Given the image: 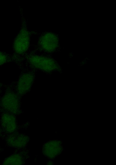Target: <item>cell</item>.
I'll return each mask as SVG.
<instances>
[{
	"mask_svg": "<svg viewBox=\"0 0 116 165\" xmlns=\"http://www.w3.org/2000/svg\"><path fill=\"white\" fill-rule=\"evenodd\" d=\"M22 157L19 154L13 155L10 156L4 161V164H22L23 162Z\"/></svg>",
	"mask_w": 116,
	"mask_h": 165,
	"instance_id": "9c48e42d",
	"label": "cell"
},
{
	"mask_svg": "<svg viewBox=\"0 0 116 165\" xmlns=\"http://www.w3.org/2000/svg\"><path fill=\"white\" fill-rule=\"evenodd\" d=\"M7 141L9 145L11 146L21 148L26 145L28 141V138L24 135L14 134L10 135Z\"/></svg>",
	"mask_w": 116,
	"mask_h": 165,
	"instance_id": "52a82bcc",
	"label": "cell"
},
{
	"mask_svg": "<svg viewBox=\"0 0 116 165\" xmlns=\"http://www.w3.org/2000/svg\"><path fill=\"white\" fill-rule=\"evenodd\" d=\"M37 44V49L40 52L43 53L52 52L58 47V38L53 33L44 32L39 37Z\"/></svg>",
	"mask_w": 116,
	"mask_h": 165,
	"instance_id": "3957f363",
	"label": "cell"
},
{
	"mask_svg": "<svg viewBox=\"0 0 116 165\" xmlns=\"http://www.w3.org/2000/svg\"><path fill=\"white\" fill-rule=\"evenodd\" d=\"M42 150L46 157L49 159L54 158L62 152V143L61 141L58 140L49 141L44 144Z\"/></svg>",
	"mask_w": 116,
	"mask_h": 165,
	"instance_id": "8992f818",
	"label": "cell"
},
{
	"mask_svg": "<svg viewBox=\"0 0 116 165\" xmlns=\"http://www.w3.org/2000/svg\"><path fill=\"white\" fill-rule=\"evenodd\" d=\"M21 24L20 30L13 41V56L20 60L28 52L30 46V32L28 30L27 22L21 11Z\"/></svg>",
	"mask_w": 116,
	"mask_h": 165,
	"instance_id": "6da1fadb",
	"label": "cell"
},
{
	"mask_svg": "<svg viewBox=\"0 0 116 165\" xmlns=\"http://www.w3.org/2000/svg\"></svg>",
	"mask_w": 116,
	"mask_h": 165,
	"instance_id": "8fae6325",
	"label": "cell"
},
{
	"mask_svg": "<svg viewBox=\"0 0 116 165\" xmlns=\"http://www.w3.org/2000/svg\"><path fill=\"white\" fill-rule=\"evenodd\" d=\"M20 98L13 88L9 89L1 99V106L11 113H18L20 111Z\"/></svg>",
	"mask_w": 116,
	"mask_h": 165,
	"instance_id": "5b68a950",
	"label": "cell"
},
{
	"mask_svg": "<svg viewBox=\"0 0 116 165\" xmlns=\"http://www.w3.org/2000/svg\"><path fill=\"white\" fill-rule=\"evenodd\" d=\"M2 125L4 129L8 132L13 131L16 127L15 119L13 115L5 114L2 117Z\"/></svg>",
	"mask_w": 116,
	"mask_h": 165,
	"instance_id": "ba28073f",
	"label": "cell"
},
{
	"mask_svg": "<svg viewBox=\"0 0 116 165\" xmlns=\"http://www.w3.org/2000/svg\"><path fill=\"white\" fill-rule=\"evenodd\" d=\"M34 71L30 70L23 72L16 82L13 88L20 97L27 93L31 89L35 79Z\"/></svg>",
	"mask_w": 116,
	"mask_h": 165,
	"instance_id": "277c9868",
	"label": "cell"
},
{
	"mask_svg": "<svg viewBox=\"0 0 116 165\" xmlns=\"http://www.w3.org/2000/svg\"><path fill=\"white\" fill-rule=\"evenodd\" d=\"M15 60V58L13 55L0 52V66Z\"/></svg>",
	"mask_w": 116,
	"mask_h": 165,
	"instance_id": "30bf717a",
	"label": "cell"
},
{
	"mask_svg": "<svg viewBox=\"0 0 116 165\" xmlns=\"http://www.w3.org/2000/svg\"><path fill=\"white\" fill-rule=\"evenodd\" d=\"M26 66L30 70H38L48 73L55 71L58 67L55 62L50 57L43 54L28 52L23 57Z\"/></svg>",
	"mask_w": 116,
	"mask_h": 165,
	"instance_id": "7a4b0ae2",
	"label": "cell"
}]
</instances>
